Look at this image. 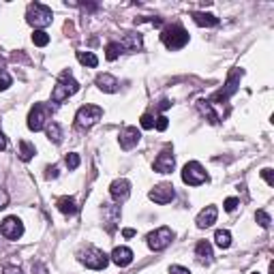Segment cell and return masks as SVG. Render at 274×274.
<instances>
[{"mask_svg": "<svg viewBox=\"0 0 274 274\" xmlns=\"http://www.w3.org/2000/svg\"><path fill=\"white\" fill-rule=\"evenodd\" d=\"M77 90H79L77 79L71 75V71H62L60 77H58V81H56L54 90H52V103H54V105H60V103L67 101L69 97H73Z\"/></svg>", "mask_w": 274, "mask_h": 274, "instance_id": "1", "label": "cell"}, {"mask_svg": "<svg viewBox=\"0 0 274 274\" xmlns=\"http://www.w3.org/2000/svg\"><path fill=\"white\" fill-rule=\"evenodd\" d=\"M161 41L165 43L167 50H182L188 43V32L180 26V24H174V26H167L161 32Z\"/></svg>", "mask_w": 274, "mask_h": 274, "instance_id": "2", "label": "cell"}, {"mask_svg": "<svg viewBox=\"0 0 274 274\" xmlns=\"http://www.w3.org/2000/svg\"><path fill=\"white\" fill-rule=\"evenodd\" d=\"M77 257L81 264L90 270H105L107 264H110V257H107L101 248H94V246H86L84 251L77 253Z\"/></svg>", "mask_w": 274, "mask_h": 274, "instance_id": "3", "label": "cell"}, {"mask_svg": "<svg viewBox=\"0 0 274 274\" xmlns=\"http://www.w3.org/2000/svg\"><path fill=\"white\" fill-rule=\"evenodd\" d=\"M50 118H52V107L47 105V103H34V107L30 110L28 114V129L30 131H43L47 127V122H50Z\"/></svg>", "mask_w": 274, "mask_h": 274, "instance_id": "4", "label": "cell"}, {"mask_svg": "<svg viewBox=\"0 0 274 274\" xmlns=\"http://www.w3.org/2000/svg\"><path fill=\"white\" fill-rule=\"evenodd\" d=\"M26 19H28L30 26H34V28H45V26H50V24H52L54 13H52L50 7H45L41 3H34V5L28 7Z\"/></svg>", "mask_w": 274, "mask_h": 274, "instance_id": "5", "label": "cell"}, {"mask_svg": "<svg viewBox=\"0 0 274 274\" xmlns=\"http://www.w3.org/2000/svg\"><path fill=\"white\" fill-rule=\"evenodd\" d=\"M101 118H103V110L99 105H84V107H79L75 114V124H77V129H90L97 124Z\"/></svg>", "mask_w": 274, "mask_h": 274, "instance_id": "6", "label": "cell"}, {"mask_svg": "<svg viewBox=\"0 0 274 274\" xmlns=\"http://www.w3.org/2000/svg\"><path fill=\"white\" fill-rule=\"evenodd\" d=\"M182 182L188 184V186H199V184L208 182V174H206L204 167H201V163L191 161V163L184 165V170H182Z\"/></svg>", "mask_w": 274, "mask_h": 274, "instance_id": "7", "label": "cell"}, {"mask_svg": "<svg viewBox=\"0 0 274 274\" xmlns=\"http://www.w3.org/2000/svg\"><path fill=\"white\" fill-rule=\"evenodd\" d=\"M148 246L152 248V251H163V248H167L174 240V231L170 227H159L148 234Z\"/></svg>", "mask_w": 274, "mask_h": 274, "instance_id": "8", "label": "cell"}, {"mask_svg": "<svg viewBox=\"0 0 274 274\" xmlns=\"http://www.w3.org/2000/svg\"><path fill=\"white\" fill-rule=\"evenodd\" d=\"M0 234H3L7 240H19L24 236V223L17 217H7L0 223Z\"/></svg>", "mask_w": 274, "mask_h": 274, "instance_id": "9", "label": "cell"}, {"mask_svg": "<svg viewBox=\"0 0 274 274\" xmlns=\"http://www.w3.org/2000/svg\"><path fill=\"white\" fill-rule=\"evenodd\" d=\"M148 197L154 201V204L165 206V204H170V201L176 197V191H174L172 184L163 182V184H157V186H154V188L150 191V193H148Z\"/></svg>", "mask_w": 274, "mask_h": 274, "instance_id": "10", "label": "cell"}, {"mask_svg": "<svg viewBox=\"0 0 274 274\" xmlns=\"http://www.w3.org/2000/svg\"><path fill=\"white\" fill-rule=\"evenodd\" d=\"M240 77H242V71H234V73L229 75L227 88H225V90H219V92L210 99V103H225V101H227V99L231 97V94L238 90V79H240Z\"/></svg>", "mask_w": 274, "mask_h": 274, "instance_id": "11", "label": "cell"}, {"mask_svg": "<svg viewBox=\"0 0 274 274\" xmlns=\"http://www.w3.org/2000/svg\"><path fill=\"white\" fill-rule=\"evenodd\" d=\"M139 137H141V133L137 131V127H124L120 131V137H118V141H120L122 150H131V148H135L139 144Z\"/></svg>", "mask_w": 274, "mask_h": 274, "instance_id": "12", "label": "cell"}, {"mask_svg": "<svg viewBox=\"0 0 274 274\" xmlns=\"http://www.w3.org/2000/svg\"><path fill=\"white\" fill-rule=\"evenodd\" d=\"M174 167H176V159L170 150H163L157 157V161H154V172L159 174H172Z\"/></svg>", "mask_w": 274, "mask_h": 274, "instance_id": "13", "label": "cell"}, {"mask_svg": "<svg viewBox=\"0 0 274 274\" xmlns=\"http://www.w3.org/2000/svg\"><path fill=\"white\" fill-rule=\"evenodd\" d=\"M217 217H219L217 206H206L204 210H201V212L197 214L195 223H197V227H199V229H208L210 225L217 223Z\"/></svg>", "mask_w": 274, "mask_h": 274, "instance_id": "14", "label": "cell"}, {"mask_svg": "<svg viewBox=\"0 0 274 274\" xmlns=\"http://www.w3.org/2000/svg\"><path fill=\"white\" fill-rule=\"evenodd\" d=\"M110 193H112V197L116 201H120V204H122V201H127L129 195H131V182L124 180V178H120V180H114L112 186H110Z\"/></svg>", "mask_w": 274, "mask_h": 274, "instance_id": "15", "label": "cell"}, {"mask_svg": "<svg viewBox=\"0 0 274 274\" xmlns=\"http://www.w3.org/2000/svg\"><path fill=\"white\" fill-rule=\"evenodd\" d=\"M112 261L116 266L127 268V266L133 264V251H131L129 246H116L114 253H112Z\"/></svg>", "mask_w": 274, "mask_h": 274, "instance_id": "16", "label": "cell"}, {"mask_svg": "<svg viewBox=\"0 0 274 274\" xmlns=\"http://www.w3.org/2000/svg\"><path fill=\"white\" fill-rule=\"evenodd\" d=\"M120 45H122V50H127V52H139L141 47H144V41H141V37L135 34V32H124Z\"/></svg>", "mask_w": 274, "mask_h": 274, "instance_id": "17", "label": "cell"}, {"mask_svg": "<svg viewBox=\"0 0 274 274\" xmlns=\"http://www.w3.org/2000/svg\"><path fill=\"white\" fill-rule=\"evenodd\" d=\"M195 255H197V259L201 261V264H212V257H214V253H212V244H210L208 240L197 242V246H195Z\"/></svg>", "mask_w": 274, "mask_h": 274, "instance_id": "18", "label": "cell"}, {"mask_svg": "<svg viewBox=\"0 0 274 274\" xmlns=\"http://www.w3.org/2000/svg\"><path fill=\"white\" fill-rule=\"evenodd\" d=\"M97 86H99L101 92H110L112 94V92L118 90V79L114 75H110V73H101L97 77Z\"/></svg>", "mask_w": 274, "mask_h": 274, "instance_id": "19", "label": "cell"}, {"mask_svg": "<svg viewBox=\"0 0 274 274\" xmlns=\"http://www.w3.org/2000/svg\"><path fill=\"white\" fill-rule=\"evenodd\" d=\"M193 22L197 24V26H206V28L219 26V17H217V15H212V13H201V11L193 13Z\"/></svg>", "mask_w": 274, "mask_h": 274, "instance_id": "20", "label": "cell"}, {"mask_svg": "<svg viewBox=\"0 0 274 274\" xmlns=\"http://www.w3.org/2000/svg\"><path fill=\"white\" fill-rule=\"evenodd\" d=\"M56 206H58V210H60L62 214H67V217H71V214H75V212H77L75 199H73V197H69V195H65V197L58 199V201H56Z\"/></svg>", "mask_w": 274, "mask_h": 274, "instance_id": "21", "label": "cell"}, {"mask_svg": "<svg viewBox=\"0 0 274 274\" xmlns=\"http://www.w3.org/2000/svg\"><path fill=\"white\" fill-rule=\"evenodd\" d=\"M197 107H199V112H201V114H204V116L208 118V120H210L212 124H217V122L221 120V118H219V114H217V112H214V110H212V103H210V101H206V99H201V101L197 103Z\"/></svg>", "mask_w": 274, "mask_h": 274, "instance_id": "22", "label": "cell"}, {"mask_svg": "<svg viewBox=\"0 0 274 274\" xmlns=\"http://www.w3.org/2000/svg\"><path fill=\"white\" fill-rule=\"evenodd\" d=\"M45 133H47V139L54 141V144H60L62 141V129L58 122H50L45 127Z\"/></svg>", "mask_w": 274, "mask_h": 274, "instance_id": "23", "label": "cell"}, {"mask_svg": "<svg viewBox=\"0 0 274 274\" xmlns=\"http://www.w3.org/2000/svg\"><path fill=\"white\" fill-rule=\"evenodd\" d=\"M214 240H217L219 248H229L231 246V234L227 229H217V234H214Z\"/></svg>", "mask_w": 274, "mask_h": 274, "instance_id": "24", "label": "cell"}, {"mask_svg": "<svg viewBox=\"0 0 274 274\" xmlns=\"http://www.w3.org/2000/svg\"><path fill=\"white\" fill-rule=\"evenodd\" d=\"M122 52H124V50H122L120 43H116V41H114V43H107V47H105V58L112 62V60H116V58L120 56Z\"/></svg>", "mask_w": 274, "mask_h": 274, "instance_id": "25", "label": "cell"}, {"mask_svg": "<svg viewBox=\"0 0 274 274\" xmlns=\"http://www.w3.org/2000/svg\"><path fill=\"white\" fill-rule=\"evenodd\" d=\"M34 152H37V150H34V146L30 144V141H19V159L22 161H30L32 157H34Z\"/></svg>", "mask_w": 274, "mask_h": 274, "instance_id": "26", "label": "cell"}, {"mask_svg": "<svg viewBox=\"0 0 274 274\" xmlns=\"http://www.w3.org/2000/svg\"><path fill=\"white\" fill-rule=\"evenodd\" d=\"M77 60L81 62V65H86V67H90V69H94L99 65V58L94 56L92 52H77Z\"/></svg>", "mask_w": 274, "mask_h": 274, "instance_id": "27", "label": "cell"}, {"mask_svg": "<svg viewBox=\"0 0 274 274\" xmlns=\"http://www.w3.org/2000/svg\"><path fill=\"white\" fill-rule=\"evenodd\" d=\"M32 43L39 45V47H45L47 43H50V34H47L45 30H34L32 34Z\"/></svg>", "mask_w": 274, "mask_h": 274, "instance_id": "28", "label": "cell"}, {"mask_svg": "<svg viewBox=\"0 0 274 274\" xmlns=\"http://www.w3.org/2000/svg\"><path fill=\"white\" fill-rule=\"evenodd\" d=\"M255 221L259 223V227H264V229H268V227H270V223H272L270 214H268L266 210H257V214H255Z\"/></svg>", "mask_w": 274, "mask_h": 274, "instance_id": "29", "label": "cell"}, {"mask_svg": "<svg viewBox=\"0 0 274 274\" xmlns=\"http://www.w3.org/2000/svg\"><path fill=\"white\" fill-rule=\"evenodd\" d=\"M65 163H67V167H69V170H77V167H79V154L69 152L67 157H65Z\"/></svg>", "mask_w": 274, "mask_h": 274, "instance_id": "30", "label": "cell"}, {"mask_svg": "<svg viewBox=\"0 0 274 274\" xmlns=\"http://www.w3.org/2000/svg\"><path fill=\"white\" fill-rule=\"evenodd\" d=\"M11 81H13V79H11V75L7 73L5 69H0V92L7 90V88L11 86Z\"/></svg>", "mask_w": 274, "mask_h": 274, "instance_id": "31", "label": "cell"}, {"mask_svg": "<svg viewBox=\"0 0 274 274\" xmlns=\"http://www.w3.org/2000/svg\"><path fill=\"white\" fill-rule=\"evenodd\" d=\"M223 206H225V210H227V212H234L238 206H240V201H238V197H227Z\"/></svg>", "mask_w": 274, "mask_h": 274, "instance_id": "32", "label": "cell"}, {"mask_svg": "<svg viewBox=\"0 0 274 274\" xmlns=\"http://www.w3.org/2000/svg\"><path fill=\"white\" fill-rule=\"evenodd\" d=\"M141 129H154V116L152 114L141 116Z\"/></svg>", "mask_w": 274, "mask_h": 274, "instance_id": "33", "label": "cell"}, {"mask_svg": "<svg viewBox=\"0 0 274 274\" xmlns=\"http://www.w3.org/2000/svg\"><path fill=\"white\" fill-rule=\"evenodd\" d=\"M154 127H157V131H165V129L170 127V120L165 116H159L157 120H154Z\"/></svg>", "mask_w": 274, "mask_h": 274, "instance_id": "34", "label": "cell"}, {"mask_svg": "<svg viewBox=\"0 0 274 274\" xmlns=\"http://www.w3.org/2000/svg\"><path fill=\"white\" fill-rule=\"evenodd\" d=\"M261 178L270 184V186H274V172L270 170V167H266V170H261Z\"/></svg>", "mask_w": 274, "mask_h": 274, "instance_id": "35", "label": "cell"}, {"mask_svg": "<svg viewBox=\"0 0 274 274\" xmlns=\"http://www.w3.org/2000/svg\"><path fill=\"white\" fill-rule=\"evenodd\" d=\"M45 178H47V180H54V178H58V167H56V165H50V167H47Z\"/></svg>", "mask_w": 274, "mask_h": 274, "instance_id": "36", "label": "cell"}, {"mask_svg": "<svg viewBox=\"0 0 274 274\" xmlns=\"http://www.w3.org/2000/svg\"><path fill=\"white\" fill-rule=\"evenodd\" d=\"M7 204H9V193L5 188H0V210L7 208Z\"/></svg>", "mask_w": 274, "mask_h": 274, "instance_id": "37", "label": "cell"}, {"mask_svg": "<svg viewBox=\"0 0 274 274\" xmlns=\"http://www.w3.org/2000/svg\"><path fill=\"white\" fill-rule=\"evenodd\" d=\"M170 274H191V270L184 268V266H172L170 268Z\"/></svg>", "mask_w": 274, "mask_h": 274, "instance_id": "38", "label": "cell"}, {"mask_svg": "<svg viewBox=\"0 0 274 274\" xmlns=\"http://www.w3.org/2000/svg\"><path fill=\"white\" fill-rule=\"evenodd\" d=\"M3 274H22V270H19L17 266H5Z\"/></svg>", "mask_w": 274, "mask_h": 274, "instance_id": "39", "label": "cell"}, {"mask_svg": "<svg viewBox=\"0 0 274 274\" xmlns=\"http://www.w3.org/2000/svg\"><path fill=\"white\" fill-rule=\"evenodd\" d=\"M7 144H9V141H7L5 133H3V131H0V150H7Z\"/></svg>", "mask_w": 274, "mask_h": 274, "instance_id": "40", "label": "cell"}, {"mask_svg": "<svg viewBox=\"0 0 274 274\" xmlns=\"http://www.w3.org/2000/svg\"><path fill=\"white\" fill-rule=\"evenodd\" d=\"M122 236H124V238H133V236H135V229L127 227V229H122Z\"/></svg>", "mask_w": 274, "mask_h": 274, "instance_id": "41", "label": "cell"}, {"mask_svg": "<svg viewBox=\"0 0 274 274\" xmlns=\"http://www.w3.org/2000/svg\"><path fill=\"white\" fill-rule=\"evenodd\" d=\"M170 105H172V103H170V101H167V99H163V101H161V105H159V107H161V110H167V107H170Z\"/></svg>", "mask_w": 274, "mask_h": 274, "instance_id": "42", "label": "cell"}, {"mask_svg": "<svg viewBox=\"0 0 274 274\" xmlns=\"http://www.w3.org/2000/svg\"><path fill=\"white\" fill-rule=\"evenodd\" d=\"M253 274H259V272H253Z\"/></svg>", "mask_w": 274, "mask_h": 274, "instance_id": "43", "label": "cell"}]
</instances>
